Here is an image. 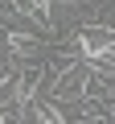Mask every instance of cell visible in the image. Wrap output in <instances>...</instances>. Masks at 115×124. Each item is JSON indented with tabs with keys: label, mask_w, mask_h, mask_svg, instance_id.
Wrapping results in <instances>:
<instances>
[{
	"label": "cell",
	"mask_w": 115,
	"mask_h": 124,
	"mask_svg": "<svg viewBox=\"0 0 115 124\" xmlns=\"http://www.w3.org/2000/svg\"><path fill=\"white\" fill-rule=\"evenodd\" d=\"M90 75H95V66H86V62H74V66L58 79L49 91H53V99L58 103H66V99H86V83H90Z\"/></svg>",
	"instance_id": "obj_1"
},
{
	"label": "cell",
	"mask_w": 115,
	"mask_h": 124,
	"mask_svg": "<svg viewBox=\"0 0 115 124\" xmlns=\"http://www.w3.org/2000/svg\"><path fill=\"white\" fill-rule=\"evenodd\" d=\"M0 124H13V120H8V116H4V112H0Z\"/></svg>",
	"instance_id": "obj_3"
},
{
	"label": "cell",
	"mask_w": 115,
	"mask_h": 124,
	"mask_svg": "<svg viewBox=\"0 0 115 124\" xmlns=\"http://www.w3.org/2000/svg\"><path fill=\"white\" fill-rule=\"evenodd\" d=\"M8 4L21 17H29L33 25H45L49 29V21H53V0H8Z\"/></svg>",
	"instance_id": "obj_2"
}]
</instances>
